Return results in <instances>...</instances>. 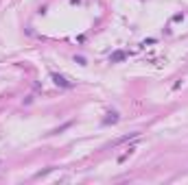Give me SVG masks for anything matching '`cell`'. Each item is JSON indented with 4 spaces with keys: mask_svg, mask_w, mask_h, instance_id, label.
<instances>
[{
    "mask_svg": "<svg viewBox=\"0 0 188 185\" xmlns=\"http://www.w3.org/2000/svg\"><path fill=\"white\" fill-rule=\"evenodd\" d=\"M50 78H53V81H55V85H59V87H66V89H70V87H72V83H70V81H66V78L61 76V74H57V72H53V74H50Z\"/></svg>",
    "mask_w": 188,
    "mask_h": 185,
    "instance_id": "1",
    "label": "cell"
},
{
    "mask_svg": "<svg viewBox=\"0 0 188 185\" xmlns=\"http://www.w3.org/2000/svg\"><path fill=\"white\" fill-rule=\"evenodd\" d=\"M140 137V133L136 131V133H129V135H125V137H118V139H114L112 141V146H116V144H125V141H129V139H138Z\"/></svg>",
    "mask_w": 188,
    "mask_h": 185,
    "instance_id": "2",
    "label": "cell"
},
{
    "mask_svg": "<svg viewBox=\"0 0 188 185\" xmlns=\"http://www.w3.org/2000/svg\"><path fill=\"white\" fill-rule=\"evenodd\" d=\"M125 57H127V54H125L123 50H118V52H114L112 57H109V61H112V63H118V61H123Z\"/></svg>",
    "mask_w": 188,
    "mask_h": 185,
    "instance_id": "3",
    "label": "cell"
},
{
    "mask_svg": "<svg viewBox=\"0 0 188 185\" xmlns=\"http://www.w3.org/2000/svg\"><path fill=\"white\" fill-rule=\"evenodd\" d=\"M70 127H72V122H66V124H61V127H59V129H55V131H50V133H48V135H57V133H61V131H66V129H70Z\"/></svg>",
    "mask_w": 188,
    "mask_h": 185,
    "instance_id": "4",
    "label": "cell"
},
{
    "mask_svg": "<svg viewBox=\"0 0 188 185\" xmlns=\"http://www.w3.org/2000/svg\"><path fill=\"white\" fill-rule=\"evenodd\" d=\"M112 118H105L103 120V124H109V122H118V113H109Z\"/></svg>",
    "mask_w": 188,
    "mask_h": 185,
    "instance_id": "5",
    "label": "cell"
},
{
    "mask_svg": "<svg viewBox=\"0 0 188 185\" xmlns=\"http://www.w3.org/2000/svg\"><path fill=\"white\" fill-rule=\"evenodd\" d=\"M74 61H77L79 65H85V59H83V57H74Z\"/></svg>",
    "mask_w": 188,
    "mask_h": 185,
    "instance_id": "6",
    "label": "cell"
},
{
    "mask_svg": "<svg viewBox=\"0 0 188 185\" xmlns=\"http://www.w3.org/2000/svg\"><path fill=\"white\" fill-rule=\"evenodd\" d=\"M0 163H2V161H0Z\"/></svg>",
    "mask_w": 188,
    "mask_h": 185,
    "instance_id": "7",
    "label": "cell"
}]
</instances>
